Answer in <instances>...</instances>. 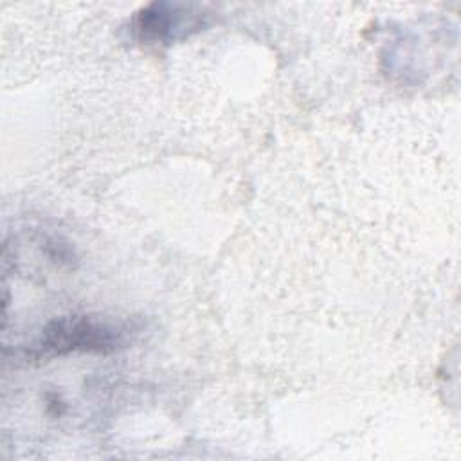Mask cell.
<instances>
[{"label": "cell", "mask_w": 461, "mask_h": 461, "mask_svg": "<svg viewBox=\"0 0 461 461\" xmlns=\"http://www.w3.org/2000/svg\"><path fill=\"white\" fill-rule=\"evenodd\" d=\"M119 340V333L97 321L85 317H68L52 322L43 335V348L52 351L70 349H112Z\"/></svg>", "instance_id": "6da1fadb"}]
</instances>
